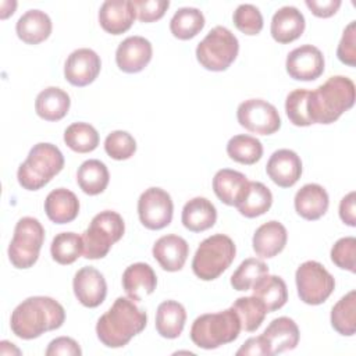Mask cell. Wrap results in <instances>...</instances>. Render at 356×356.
I'll list each match as a JSON object with an SVG mask.
<instances>
[{
    "mask_svg": "<svg viewBox=\"0 0 356 356\" xmlns=\"http://www.w3.org/2000/svg\"><path fill=\"white\" fill-rule=\"evenodd\" d=\"M44 241V228L38 218L22 217L8 245V259L15 268H29L38 259Z\"/></svg>",
    "mask_w": 356,
    "mask_h": 356,
    "instance_id": "obj_9",
    "label": "cell"
},
{
    "mask_svg": "<svg viewBox=\"0 0 356 356\" xmlns=\"http://www.w3.org/2000/svg\"><path fill=\"white\" fill-rule=\"evenodd\" d=\"M332 263L350 273L356 271V238L345 236L338 239L331 249Z\"/></svg>",
    "mask_w": 356,
    "mask_h": 356,
    "instance_id": "obj_44",
    "label": "cell"
},
{
    "mask_svg": "<svg viewBox=\"0 0 356 356\" xmlns=\"http://www.w3.org/2000/svg\"><path fill=\"white\" fill-rule=\"evenodd\" d=\"M324 56L313 44H302L291 50L286 56L285 67L292 79L314 81L324 72Z\"/></svg>",
    "mask_w": 356,
    "mask_h": 356,
    "instance_id": "obj_13",
    "label": "cell"
},
{
    "mask_svg": "<svg viewBox=\"0 0 356 356\" xmlns=\"http://www.w3.org/2000/svg\"><path fill=\"white\" fill-rule=\"evenodd\" d=\"M147 324V314L129 298H117L111 307L97 320L96 334L107 348H122Z\"/></svg>",
    "mask_w": 356,
    "mask_h": 356,
    "instance_id": "obj_2",
    "label": "cell"
},
{
    "mask_svg": "<svg viewBox=\"0 0 356 356\" xmlns=\"http://www.w3.org/2000/svg\"><path fill=\"white\" fill-rule=\"evenodd\" d=\"M44 353L46 356H81L82 349L75 339L70 337H58L49 343Z\"/></svg>",
    "mask_w": 356,
    "mask_h": 356,
    "instance_id": "obj_47",
    "label": "cell"
},
{
    "mask_svg": "<svg viewBox=\"0 0 356 356\" xmlns=\"http://www.w3.org/2000/svg\"><path fill=\"white\" fill-rule=\"evenodd\" d=\"M331 325L343 335L352 337L356 331V291L343 295L331 309Z\"/></svg>",
    "mask_w": 356,
    "mask_h": 356,
    "instance_id": "obj_34",
    "label": "cell"
},
{
    "mask_svg": "<svg viewBox=\"0 0 356 356\" xmlns=\"http://www.w3.org/2000/svg\"><path fill=\"white\" fill-rule=\"evenodd\" d=\"M295 281L300 300L312 306L324 303L335 288L334 277L314 260H307L298 267Z\"/></svg>",
    "mask_w": 356,
    "mask_h": 356,
    "instance_id": "obj_10",
    "label": "cell"
},
{
    "mask_svg": "<svg viewBox=\"0 0 356 356\" xmlns=\"http://www.w3.org/2000/svg\"><path fill=\"white\" fill-rule=\"evenodd\" d=\"M138 19L140 22H154L160 19L170 7L168 0H134Z\"/></svg>",
    "mask_w": 356,
    "mask_h": 356,
    "instance_id": "obj_46",
    "label": "cell"
},
{
    "mask_svg": "<svg viewBox=\"0 0 356 356\" xmlns=\"http://www.w3.org/2000/svg\"><path fill=\"white\" fill-rule=\"evenodd\" d=\"M227 154L236 163L252 165L261 159L263 145L252 135H235L227 143Z\"/></svg>",
    "mask_w": 356,
    "mask_h": 356,
    "instance_id": "obj_36",
    "label": "cell"
},
{
    "mask_svg": "<svg viewBox=\"0 0 356 356\" xmlns=\"http://www.w3.org/2000/svg\"><path fill=\"white\" fill-rule=\"evenodd\" d=\"M157 277L147 263H134L122 273V288L129 299L139 302L154 292Z\"/></svg>",
    "mask_w": 356,
    "mask_h": 356,
    "instance_id": "obj_22",
    "label": "cell"
},
{
    "mask_svg": "<svg viewBox=\"0 0 356 356\" xmlns=\"http://www.w3.org/2000/svg\"><path fill=\"white\" fill-rule=\"evenodd\" d=\"M44 211L50 221L56 224H67L78 217L79 200L70 189L57 188L46 196Z\"/></svg>",
    "mask_w": 356,
    "mask_h": 356,
    "instance_id": "obj_24",
    "label": "cell"
},
{
    "mask_svg": "<svg viewBox=\"0 0 356 356\" xmlns=\"http://www.w3.org/2000/svg\"><path fill=\"white\" fill-rule=\"evenodd\" d=\"M102 68L99 54L88 47L74 50L65 60L64 76L74 86H86L92 83Z\"/></svg>",
    "mask_w": 356,
    "mask_h": 356,
    "instance_id": "obj_14",
    "label": "cell"
},
{
    "mask_svg": "<svg viewBox=\"0 0 356 356\" xmlns=\"http://www.w3.org/2000/svg\"><path fill=\"white\" fill-rule=\"evenodd\" d=\"M266 172L275 185L291 188L302 175L300 157L291 149H278L270 156Z\"/></svg>",
    "mask_w": 356,
    "mask_h": 356,
    "instance_id": "obj_17",
    "label": "cell"
},
{
    "mask_svg": "<svg viewBox=\"0 0 356 356\" xmlns=\"http://www.w3.org/2000/svg\"><path fill=\"white\" fill-rule=\"evenodd\" d=\"M241 321L232 307L218 313H206L195 318L191 327L192 342L202 349H217L234 342L241 332Z\"/></svg>",
    "mask_w": 356,
    "mask_h": 356,
    "instance_id": "obj_5",
    "label": "cell"
},
{
    "mask_svg": "<svg viewBox=\"0 0 356 356\" xmlns=\"http://www.w3.org/2000/svg\"><path fill=\"white\" fill-rule=\"evenodd\" d=\"M64 142L76 153H89L97 147L99 134L88 122H72L64 131Z\"/></svg>",
    "mask_w": 356,
    "mask_h": 356,
    "instance_id": "obj_38",
    "label": "cell"
},
{
    "mask_svg": "<svg viewBox=\"0 0 356 356\" xmlns=\"http://www.w3.org/2000/svg\"><path fill=\"white\" fill-rule=\"evenodd\" d=\"M307 96L309 90L306 89H295L286 96L285 111L289 121L296 127L312 125L307 111Z\"/></svg>",
    "mask_w": 356,
    "mask_h": 356,
    "instance_id": "obj_43",
    "label": "cell"
},
{
    "mask_svg": "<svg viewBox=\"0 0 356 356\" xmlns=\"http://www.w3.org/2000/svg\"><path fill=\"white\" fill-rule=\"evenodd\" d=\"M286 241V228L280 221L271 220L261 224L254 231L252 245L257 256L263 259H271L284 250Z\"/></svg>",
    "mask_w": 356,
    "mask_h": 356,
    "instance_id": "obj_21",
    "label": "cell"
},
{
    "mask_svg": "<svg viewBox=\"0 0 356 356\" xmlns=\"http://www.w3.org/2000/svg\"><path fill=\"white\" fill-rule=\"evenodd\" d=\"M273 204L271 191L259 181H249L242 197L236 203L238 211L248 218L259 217L270 210Z\"/></svg>",
    "mask_w": 356,
    "mask_h": 356,
    "instance_id": "obj_31",
    "label": "cell"
},
{
    "mask_svg": "<svg viewBox=\"0 0 356 356\" xmlns=\"http://www.w3.org/2000/svg\"><path fill=\"white\" fill-rule=\"evenodd\" d=\"M236 356H271V349L264 335H257L246 339L236 350Z\"/></svg>",
    "mask_w": 356,
    "mask_h": 356,
    "instance_id": "obj_48",
    "label": "cell"
},
{
    "mask_svg": "<svg viewBox=\"0 0 356 356\" xmlns=\"http://www.w3.org/2000/svg\"><path fill=\"white\" fill-rule=\"evenodd\" d=\"M51 28L50 17L40 10H28L15 24L17 36L28 44H38L46 40L51 33Z\"/></svg>",
    "mask_w": 356,
    "mask_h": 356,
    "instance_id": "obj_27",
    "label": "cell"
},
{
    "mask_svg": "<svg viewBox=\"0 0 356 356\" xmlns=\"http://www.w3.org/2000/svg\"><path fill=\"white\" fill-rule=\"evenodd\" d=\"M104 150L114 160H128L136 152V140L127 131H113L106 136Z\"/></svg>",
    "mask_w": 356,
    "mask_h": 356,
    "instance_id": "obj_41",
    "label": "cell"
},
{
    "mask_svg": "<svg viewBox=\"0 0 356 356\" xmlns=\"http://www.w3.org/2000/svg\"><path fill=\"white\" fill-rule=\"evenodd\" d=\"M70 95L57 86L44 88L35 100L36 114L46 121H60L70 110Z\"/></svg>",
    "mask_w": 356,
    "mask_h": 356,
    "instance_id": "obj_29",
    "label": "cell"
},
{
    "mask_svg": "<svg viewBox=\"0 0 356 356\" xmlns=\"http://www.w3.org/2000/svg\"><path fill=\"white\" fill-rule=\"evenodd\" d=\"M231 307L238 314L242 330H245L248 332L256 331L261 325V323L267 314V309H266L264 303L253 295L238 298L232 303Z\"/></svg>",
    "mask_w": 356,
    "mask_h": 356,
    "instance_id": "obj_37",
    "label": "cell"
},
{
    "mask_svg": "<svg viewBox=\"0 0 356 356\" xmlns=\"http://www.w3.org/2000/svg\"><path fill=\"white\" fill-rule=\"evenodd\" d=\"M125 232L122 217L113 210H104L96 214L89 227L82 232L83 250L86 259H103L110 252L111 246L118 242Z\"/></svg>",
    "mask_w": 356,
    "mask_h": 356,
    "instance_id": "obj_7",
    "label": "cell"
},
{
    "mask_svg": "<svg viewBox=\"0 0 356 356\" xmlns=\"http://www.w3.org/2000/svg\"><path fill=\"white\" fill-rule=\"evenodd\" d=\"M204 26V15L199 8L181 7L170 21L171 33L179 40L195 38Z\"/></svg>",
    "mask_w": 356,
    "mask_h": 356,
    "instance_id": "obj_35",
    "label": "cell"
},
{
    "mask_svg": "<svg viewBox=\"0 0 356 356\" xmlns=\"http://www.w3.org/2000/svg\"><path fill=\"white\" fill-rule=\"evenodd\" d=\"M65 321L64 307L49 296H31L11 313L10 327L21 339H35L46 331L60 328Z\"/></svg>",
    "mask_w": 356,
    "mask_h": 356,
    "instance_id": "obj_1",
    "label": "cell"
},
{
    "mask_svg": "<svg viewBox=\"0 0 356 356\" xmlns=\"http://www.w3.org/2000/svg\"><path fill=\"white\" fill-rule=\"evenodd\" d=\"M248 184L249 179L245 174L236 170L222 168L218 170L213 178V191L224 204L236 206Z\"/></svg>",
    "mask_w": 356,
    "mask_h": 356,
    "instance_id": "obj_28",
    "label": "cell"
},
{
    "mask_svg": "<svg viewBox=\"0 0 356 356\" xmlns=\"http://www.w3.org/2000/svg\"><path fill=\"white\" fill-rule=\"evenodd\" d=\"M174 213V203L168 192L152 186L142 192L138 200V216L147 229H163L170 225Z\"/></svg>",
    "mask_w": 356,
    "mask_h": 356,
    "instance_id": "obj_12",
    "label": "cell"
},
{
    "mask_svg": "<svg viewBox=\"0 0 356 356\" xmlns=\"http://www.w3.org/2000/svg\"><path fill=\"white\" fill-rule=\"evenodd\" d=\"M236 118L241 127L252 134L271 135L281 128L275 106L263 99H248L238 106Z\"/></svg>",
    "mask_w": 356,
    "mask_h": 356,
    "instance_id": "obj_11",
    "label": "cell"
},
{
    "mask_svg": "<svg viewBox=\"0 0 356 356\" xmlns=\"http://www.w3.org/2000/svg\"><path fill=\"white\" fill-rule=\"evenodd\" d=\"M337 57L341 63L349 67L356 65V21L349 22L343 29L337 49Z\"/></svg>",
    "mask_w": 356,
    "mask_h": 356,
    "instance_id": "obj_45",
    "label": "cell"
},
{
    "mask_svg": "<svg viewBox=\"0 0 356 356\" xmlns=\"http://www.w3.org/2000/svg\"><path fill=\"white\" fill-rule=\"evenodd\" d=\"M307 8L318 18L332 17L341 7V0H306Z\"/></svg>",
    "mask_w": 356,
    "mask_h": 356,
    "instance_id": "obj_49",
    "label": "cell"
},
{
    "mask_svg": "<svg viewBox=\"0 0 356 356\" xmlns=\"http://www.w3.org/2000/svg\"><path fill=\"white\" fill-rule=\"evenodd\" d=\"M110 174L106 164L97 159L83 161L76 171V182L83 193L95 196L107 188Z\"/></svg>",
    "mask_w": 356,
    "mask_h": 356,
    "instance_id": "obj_33",
    "label": "cell"
},
{
    "mask_svg": "<svg viewBox=\"0 0 356 356\" xmlns=\"http://www.w3.org/2000/svg\"><path fill=\"white\" fill-rule=\"evenodd\" d=\"M72 289L78 302L90 309L100 306L107 295V284L103 274L90 266L82 267L75 273Z\"/></svg>",
    "mask_w": 356,
    "mask_h": 356,
    "instance_id": "obj_15",
    "label": "cell"
},
{
    "mask_svg": "<svg viewBox=\"0 0 356 356\" xmlns=\"http://www.w3.org/2000/svg\"><path fill=\"white\" fill-rule=\"evenodd\" d=\"M135 18L136 10L132 0H106L99 10L100 26L111 35L127 32Z\"/></svg>",
    "mask_w": 356,
    "mask_h": 356,
    "instance_id": "obj_18",
    "label": "cell"
},
{
    "mask_svg": "<svg viewBox=\"0 0 356 356\" xmlns=\"http://www.w3.org/2000/svg\"><path fill=\"white\" fill-rule=\"evenodd\" d=\"M235 254L234 241L228 235L214 234L200 242L192 260V270L197 278L213 281L231 266Z\"/></svg>",
    "mask_w": 356,
    "mask_h": 356,
    "instance_id": "obj_6",
    "label": "cell"
},
{
    "mask_svg": "<svg viewBox=\"0 0 356 356\" xmlns=\"http://www.w3.org/2000/svg\"><path fill=\"white\" fill-rule=\"evenodd\" d=\"M64 167L61 150L47 142L33 145L24 163L17 171L18 184L26 191H38L47 185Z\"/></svg>",
    "mask_w": 356,
    "mask_h": 356,
    "instance_id": "obj_4",
    "label": "cell"
},
{
    "mask_svg": "<svg viewBox=\"0 0 356 356\" xmlns=\"http://www.w3.org/2000/svg\"><path fill=\"white\" fill-rule=\"evenodd\" d=\"M306 22L303 14L293 6H284L278 8L270 25L271 36L278 43H291L302 36Z\"/></svg>",
    "mask_w": 356,
    "mask_h": 356,
    "instance_id": "obj_20",
    "label": "cell"
},
{
    "mask_svg": "<svg viewBox=\"0 0 356 356\" xmlns=\"http://www.w3.org/2000/svg\"><path fill=\"white\" fill-rule=\"evenodd\" d=\"M293 204L296 213L302 218L314 221L327 213L330 197L321 185L306 184L296 192Z\"/></svg>",
    "mask_w": 356,
    "mask_h": 356,
    "instance_id": "obj_23",
    "label": "cell"
},
{
    "mask_svg": "<svg viewBox=\"0 0 356 356\" xmlns=\"http://www.w3.org/2000/svg\"><path fill=\"white\" fill-rule=\"evenodd\" d=\"M268 273L267 264L256 257L243 260L231 275V285L235 291H249L253 284Z\"/></svg>",
    "mask_w": 356,
    "mask_h": 356,
    "instance_id": "obj_40",
    "label": "cell"
},
{
    "mask_svg": "<svg viewBox=\"0 0 356 356\" xmlns=\"http://www.w3.org/2000/svg\"><path fill=\"white\" fill-rule=\"evenodd\" d=\"M152 43L143 36L125 38L115 50L117 67L127 74L140 72L152 60Z\"/></svg>",
    "mask_w": 356,
    "mask_h": 356,
    "instance_id": "obj_16",
    "label": "cell"
},
{
    "mask_svg": "<svg viewBox=\"0 0 356 356\" xmlns=\"http://www.w3.org/2000/svg\"><path fill=\"white\" fill-rule=\"evenodd\" d=\"M152 252L163 270L174 273L184 267L189 254V245L182 236L168 234L154 242Z\"/></svg>",
    "mask_w": 356,
    "mask_h": 356,
    "instance_id": "obj_19",
    "label": "cell"
},
{
    "mask_svg": "<svg viewBox=\"0 0 356 356\" xmlns=\"http://www.w3.org/2000/svg\"><path fill=\"white\" fill-rule=\"evenodd\" d=\"M217 220L216 206L206 197L196 196L188 200L182 209V225L192 232H202L211 228Z\"/></svg>",
    "mask_w": 356,
    "mask_h": 356,
    "instance_id": "obj_26",
    "label": "cell"
},
{
    "mask_svg": "<svg viewBox=\"0 0 356 356\" xmlns=\"http://www.w3.org/2000/svg\"><path fill=\"white\" fill-rule=\"evenodd\" d=\"M186 321V310L177 300H164L156 312V331L160 337L175 339L182 334Z\"/></svg>",
    "mask_w": 356,
    "mask_h": 356,
    "instance_id": "obj_30",
    "label": "cell"
},
{
    "mask_svg": "<svg viewBox=\"0 0 356 356\" xmlns=\"http://www.w3.org/2000/svg\"><path fill=\"white\" fill-rule=\"evenodd\" d=\"M238 51V38L228 28L217 25L197 44L196 58L203 68L220 72L235 61Z\"/></svg>",
    "mask_w": 356,
    "mask_h": 356,
    "instance_id": "obj_8",
    "label": "cell"
},
{
    "mask_svg": "<svg viewBox=\"0 0 356 356\" xmlns=\"http://www.w3.org/2000/svg\"><path fill=\"white\" fill-rule=\"evenodd\" d=\"M82 236L75 232H60L53 238L50 245L53 260L63 266L72 264L82 254Z\"/></svg>",
    "mask_w": 356,
    "mask_h": 356,
    "instance_id": "obj_39",
    "label": "cell"
},
{
    "mask_svg": "<svg viewBox=\"0 0 356 356\" xmlns=\"http://www.w3.org/2000/svg\"><path fill=\"white\" fill-rule=\"evenodd\" d=\"M263 335L270 345L271 355H277V353L295 349L299 342L300 334L296 323L292 318L282 316V317L274 318L267 325Z\"/></svg>",
    "mask_w": 356,
    "mask_h": 356,
    "instance_id": "obj_25",
    "label": "cell"
},
{
    "mask_svg": "<svg viewBox=\"0 0 356 356\" xmlns=\"http://www.w3.org/2000/svg\"><path fill=\"white\" fill-rule=\"evenodd\" d=\"M355 104V83L343 75L330 76L309 90L307 111L312 124H332Z\"/></svg>",
    "mask_w": 356,
    "mask_h": 356,
    "instance_id": "obj_3",
    "label": "cell"
},
{
    "mask_svg": "<svg viewBox=\"0 0 356 356\" xmlns=\"http://www.w3.org/2000/svg\"><path fill=\"white\" fill-rule=\"evenodd\" d=\"M355 197H356V193L352 191L348 195H345L341 199V202H339V217L349 227H355L356 225Z\"/></svg>",
    "mask_w": 356,
    "mask_h": 356,
    "instance_id": "obj_50",
    "label": "cell"
},
{
    "mask_svg": "<svg viewBox=\"0 0 356 356\" xmlns=\"http://www.w3.org/2000/svg\"><path fill=\"white\" fill-rule=\"evenodd\" d=\"M253 296L259 298L266 309L267 313L275 312L281 309L288 300V289L285 281L278 275L264 274L261 275L252 286Z\"/></svg>",
    "mask_w": 356,
    "mask_h": 356,
    "instance_id": "obj_32",
    "label": "cell"
},
{
    "mask_svg": "<svg viewBox=\"0 0 356 356\" xmlns=\"http://www.w3.org/2000/svg\"><path fill=\"white\" fill-rule=\"evenodd\" d=\"M234 25L245 35L253 36L263 29V15L253 4H239L232 14Z\"/></svg>",
    "mask_w": 356,
    "mask_h": 356,
    "instance_id": "obj_42",
    "label": "cell"
}]
</instances>
